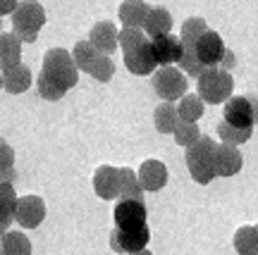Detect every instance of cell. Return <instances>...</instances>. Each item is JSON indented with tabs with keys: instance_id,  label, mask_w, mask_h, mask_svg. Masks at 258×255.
<instances>
[{
	"instance_id": "8992f818",
	"label": "cell",
	"mask_w": 258,
	"mask_h": 255,
	"mask_svg": "<svg viewBox=\"0 0 258 255\" xmlns=\"http://www.w3.org/2000/svg\"><path fill=\"white\" fill-rule=\"evenodd\" d=\"M222 122L237 129H253L258 122V103L249 96H232L222 108Z\"/></svg>"
},
{
	"instance_id": "9a60e30c",
	"label": "cell",
	"mask_w": 258,
	"mask_h": 255,
	"mask_svg": "<svg viewBox=\"0 0 258 255\" xmlns=\"http://www.w3.org/2000/svg\"><path fill=\"white\" fill-rule=\"evenodd\" d=\"M139 184L144 191H160L167 184V167L160 160L151 157V160H144L141 167H139Z\"/></svg>"
},
{
	"instance_id": "7a4b0ae2",
	"label": "cell",
	"mask_w": 258,
	"mask_h": 255,
	"mask_svg": "<svg viewBox=\"0 0 258 255\" xmlns=\"http://www.w3.org/2000/svg\"><path fill=\"white\" fill-rule=\"evenodd\" d=\"M46 24V10L38 0H19L17 10L12 12V34L22 43H34L38 31Z\"/></svg>"
},
{
	"instance_id": "4fadbf2b",
	"label": "cell",
	"mask_w": 258,
	"mask_h": 255,
	"mask_svg": "<svg viewBox=\"0 0 258 255\" xmlns=\"http://www.w3.org/2000/svg\"><path fill=\"white\" fill-rule=\"evenodd\" d=\"M93 191L103 201L120 198V169L112 164H101L93 172Z\"/></svg>"
},
{
	"instance_id": "7c38bea8",
	"label": "cell",
	"mask_w": 258,
	"mask_h": 255,
	"mask_svg": "<svg viewBox=\"0 0 258 255\" xmlns=\"http://www.w3.org/2000/svg\"><path fill=\"white\" fill-rule=\"evenodd\" d=\"M244 157H241L239 148L227 146V143H215L213 150V169L215 177H234L241 169Z\"/></svg>"
},
{
	"instance_id": "1f68e13d",
	"label": "cell",
	"mask_w": 258,
	"mask_h": 255,
	"mask_svg": "<svg viewBox=\"0 0 258 255\" xmlns=\"http://www.w3.org/2000/svg\"><path fill=\"white\" fill-rule=\"evenodd\" d=\"M146 41H148V36L144 34V29H122L120 34H117V43H120L122 53L141 46V43H146Z\"/></svg>"
},
{
	"instance_id": "836d02e7",
	"label": "cell",
	"mask_w": 258,
	"mask_h": 255,
	"mask_svg": "<svg viewBox=\"0 0 258 255\" xmlns=\"http://www.w3.org/2000/svg\"><path fill=\"white\" fill-rule=\"evenodd\" d=\"M19 0H0V19L5 17V15H12L15 10H17Z\"/></svg>"
},
{
	"instance_id": "30bf717a",
	"label": "cell",
	"mask_w": 258,
	"mask_h": 255,
	"mask_svg": "<svg viewBox=\"0 0 258 255\" xmlns=\"http://www.w3.org/2000/svg\"><path fill=\"white\" fill-rule=\"evenodd\" d=\"M46 219V203L41 196H22L15 210V222L24 229H36Z\"/></svg>"
},
{
	"instance_id": "8d00e7d4",
	"label": "cell",
	"mask_w": 258,
	"mask_h": 255,
	"mask_svg": "<svg viewBox=\"0 0 258 255\" xmlns=\"http://www.w3.org/2000/svg\"><path fill=\"white\" fill-rule=\"evenodd\" d=\"M0 89H3V74H0Z\"/></svg>"
},
{
	"instance_id": "d6986e66",
	"label": "cell",
	"mask_w": 258,
	"mask_h": 255,
	"mask_svg": "<svg viewBox=\"0 0 258 255\" xmlns=\"http://www.w3.org/2000/svg\"><path fill=\"white\" fill-rule=\"evenodd\" d=\"M151 5H146L144 0H124L120 5V22L124 29H144V22L148 17Z\"/></svg>"
},
{
	"instance_id": "3957f363",
	"label": "cell",
	"mask_w": 258,
	"mask_h": 255,
	"mask_svg": "<svg viewBox=\"0 0 258 255\" xmlns=\"http://www.w3.org/2000/svg\"><path fill=\"white\" fill-rule=\"evenodd\" d=\"M199 98L203 103H227L232 98V89H234V79L227 69L222 67H206L199 76Z\"/></svg>"
},
{
	"instance_id": "7402d4cb",
	"label": "cell",
	"mask_w": 258,
	"mask_h": 255,
	"mask_svg": "<svg viewBox=\"0 0 258 255\" xmlns=\"http://www.w3.org/2000/svg\"><path fill=\"white\" fill-rule=\"evenodd\" d=\"M120 201H144V189L134 169L120 167Z\"/></svg>"
},
{
	"instance_id": "74e56055",
	"label": "cell",
	"mask_w": 258,
	"mask_h": 255,
	"mask_svg": "<svg viewBox=\"0 0 258 255\" xmlns=\"http://www.w3.org/2000/svg\"><path fill=\"white\" fill-rule=\"evenodd\" d=\"M0 29H3V19H0ZM0 34H3V31H0Z\"/></svg>"
},
{
	"instance_id": "ac0fdd59",
	"label": "cell",
	"mask_w": 258,
	"mask_h": 255,
	"mask_svg": "<svg viewBox=\"0 0 258 255\" xmlns=\"http://www.w3.org/2000/svg\"><path fill=\"white\" fill-rule=\"evenodd\" d=\"M3 89L12 96H19V93L29 91V86H31V69L24 67V64H15V67H10V69H3Z\"/></svg>"
},
{
	"instance_id": "4316f807",
	"label": "cell",
	"mask_w": 258,
	"mask_h": 255,
	"mask_svg": "<svg viewBox=\"0 0 258 255\" xmlns=\"http://www.w3.org/2000/svg\"><path fill=\"white\" fill-rule=\"evenodd\" d=\"M203 101L199 98V93H186L184 98L177 105V117L179 122H196L203 117Z\"/></svg>"
},
{
	"instance_id": "d4e9b609",
	"label": "cell",
	"mask_w": 258,
	"mask_h": 255,
	"mask_svg": "<svg viewBox=\"0 0 258 255\" xmlns=\"http://www.w3.org/2000/svg\"><path fill=\"white\" fill-rule=\"evenodd\" d=\"M232 243H234V250L239 255H258V231L256 227H239L234 231V238H232Z\"/></svg>"
},
{
	"instance_id": "cb8c5ba5",
	"label": "cell",
	"mask_w": 258,
	"mask_h": 255,
	"mask_svg": "<svg viewBox=\"0 0 258 255\" xmlns=\"http://www.w3.org/2000/svg\"><path fill=\"white\" fill-rule=\"evenodd\" d=\"M208 31V24H206V19L201 17H189L182 24V29H179V41H182V46H184V50H194V46L199 43V38L203 36Z\"/></svg>"
},
{
	"instance_id": "44dd1931",
	"label": "cell",
	"mask_w": 258,
	"mask_h": 255,
	"mask_svg": "<svg viewBox=\"0 0 258 255\" xmlns=\"http://www.w3.org/2000/svg\"><path fill=\"white\" fill-rule=\"evenodd\" d=\"M22 64V41L15 34H0V72Z\"/></svg>"
},
{
	"instance_id": "277c9868",
	"label": "cell",
	"mask_w": 258,
	"mask_h": 255,
	"mask_svg": "<svg viewBox=\"0 0 258 255\" xmlns=\"http://www.w3.org/2000/svg\"><path fill=\"white\" fill-rule=\"evenodd\" d=\"M213 150H215V141L211 136H201L194 146L186 148V169L191 174L196 184H211L215 179V169H213Z\"/></svg>"
},
{
	"instance_id": "ba28073f",
	"label": "cell",
	"mask_w": 258,
	"mask_h": 255,
	"mask_svg": "<svg viewBox=\"0 0 258 255\" xmlns=\"http://www.w3.org/2000/svg\"><path fill=\"white\" fill-rule=\"evenodd\" d=\"M194 53H196V60H199L203 67H220L222 60H225L227 48H225V41L220 38V34L208 29V31L199 38V43L194 46Z\"/></svg>"
},
{
	"instance_id": "5bb4252c",
	"label": "cell",
	"mask_w": 258,
	"mask_h": 255,
	"mask_svg": "<svg viewBox=\"0 0 258 255\" xmlns=\"http://www.w3.org/2000/svg\"><path fill=\"white\" fill-rule=\"evenodd\" d=\"M124 64H127L129 72L137 74V76H146V74L156 72L158 64L156 57H153V50H151V41L132 48V50H124Z\"/></svg>"
},
{
	"instance_id": "83f0119b",
	"label": "cell",
	"mask_w": 258,
	"mask_h": 255,
	"mask_svg": "<svg viewBox=\"0 0 258 255\" xmlns=\"http://www.w3.org/2000/svg\"><path fill=\"white\" fill-rule=\"evenodd\" d=\"M98 50L89 43V41H79L77 46H74V50H72V60H74V64H77V69L79 72H91V67H93V62L98 60Z\"/></svg>"
},
{
	"instance_id": "e0dca14e",
	"label": "cell",
	"mask_w": 258,
	"mask_h": 255,
	"mask_svg": "<svg viewBox=\"0 0 258 255\" xmlns=\"http://www.w3.org/2000/svg\"><path fill=\"white\" fill-rule=\"evenodd\" d=\"M170 29H172V15H170L165 8L158 5V8L148 10V17H146V22H144V34L148 36V41L167 36Z\"/></svg>"
},
{
	"instance_id": "9c48e42d",
	"label": "cell",
	"mask_w": 258,
	"mask_h": 255,
	"mask_svg": "<svg viewBox=\"0 0 258 255\" xmlns=\"http://www.w3.org/2000/svg\"><path fill=\"white\" fill-rule=\"evenodd\" d=\"M146 205L144 201H117L112 210L115 229H141L146 227Z\"/></svg>"
},
{
	"instance_id": "d590c367",
	"label": "cell",
	"mask_w": 258,
	"mask_h": 255,
	"mask_svg": "<svg viewBox=\"0 0 258 255\" xmlns=\"http://www.w3.org/2000/svg\"><path fill=\"white\" fill-rule=\"evenodd\" d=\"M132 255H153V253H151V250H146V248H144V250H139V253H132Z\"/></svg>"
},
{
	"instance_id": "2e32d148",
	"label": "cell",
	"mask_w": 258,
	"mask_h": 255,
	"mask_svg": "<svg viewBox=\"0 0 258 255\" xmlns=\"http://www.w3.org/2000/svg\"><path fill=\"white\" fill-rule=\"evenodd\" d=\"M117 29H115V24L112 22H96L91 29V34H89V43H91L96 50L101 55H108L110 57L115 50H117Z\"/></svg>"
},
{
	"instance_id": "8fae6325",
	"label": "cell",
	"mask_w": 258,
	"mask_h": 255,
	"mask_svg": "<svg viewBox=\"0 0 258 255\" xmlns=\"http://www.w3.org/2000/svg\"><path fill=\"white\" fill-rule=\"evenodd\" d=\"M151 50H153V57H156L158 67L179 64L182 55H184V46H182L179 36H175V34H167V36L153 38V41H151Z\"/></svg>"
},
{
	"instance_id": "ffe728a7",
	"label": "cell",
	"mask_w": 258,
	"mask_h": 255,
	"mask_svg": "<svg viewBox=\"0 0 258 255\" xmlns=\"http://www.w3.org/2000/svg\"><path fill=\"white\" fill-rule=\"evenodd\" d=\"M19 196L12 184H0V236L10 231V224L15 222Z\"/></svg>"
},
{
	"instance_id": "6da1fadb",
	"label": "cell",
	"mask_w": 258,
	"mask_h": 255,
	"mask_svg": "<svg viewBox=\"0 0 258 255\" xmlns=\"http://www.w3.org/2000/svg\"><path fill=\"white\" fill-rule=\"evenodd\" d=\"M79 81V69L72 60V53L64 48H50L43 57V69L38 74V96L46 101H60L64 93Z\"/></svg>"
},
{
	"instance_id": "52a82bcc",
	"label": "cell",
	"mask_w": 258,
	"mask_h": 255,
	"mask_svg": "<svg viewBox=\"0 0 258 255\" xmlns=\"http://www.w3.org/2000/svg\"><path fill=\"white\" fill-rule=\"evenodd\" d=\"M148 241H151V231H148V227L112 229L110 231V248L115 250V253H122V255H132V253L144 250Z\"/></svg>"
},
{
	"instance_id": "484cf974",
	"label": "cell",
	"mask_w": 258,
	"mask_h": 255,
	"mask_svg": "<svg viewBox=\"0 0 258 255\" xmlns=\"http://www.w3.org/2000/svg\"><path fill=\"white\" fill-rule=\"evenodd\" d=\"M153 124L160 134H175L177 124H179V117H177V108L172 103H163L158 105L156 112H153Z\"/></svg>"
},
{
	"instance_id": "f1b7e54d",
	"label": "cell",
	"mask_w": 258,
	"mask_h": 255,
	"mask_svg": "<svg viewBox=\"0 0 258 255\" xmlns=\"http://www.w3.org/2000/svg\"><path fill=\"white\" fill-rule=\"evenodd\" d=\"M17 177L15 169V150L8 141L0 138V184H12Z\"/></svg>"
},
{
	"instance_id": "e575fe53",
	"label": "cell",
	"mask_w": 258,
	"mask_h": 255,
	"mask_svg": "<svg viewBox=\"0 0 258 255\" xmlns=\"http://www.w3.org/2000/svg\"><path fill=\"white\" fill-rule=\"evenodd\" d=\"M232 64H234V53H232L230 48H227V53H225V60H222L220 67H222V69H227V72H230V67H232Z\"/></svg>"
},
{
	"instance_id": "f546056e",
	"label": "cell",
	"mask_w": 258,
	"mask_h": 255,
	"mask_svg": "<svg viewBox=\"0 0 258 255\" xmlns=\"http://www.w3.org/2000/svg\"><path fill=\"white\" fill-rule=\"evenodd\" d=\"M251 131L253 129H237V127H230L227 122H220L218 124V136L222 138V143H227V146H239V143H246L251 138Z\"/></svg>"
},
{
	"instance_id": "d6a6232c",
	"label": "cell",
	"mask_w": 258,
	"mask_h": 255,
	"mask_svg": "<svg viewBox=\"0 0 258 255\" xmlns=\"http://www.w3.org/2000/svg\"><path fill=\"white\" fill-rule=\"evenodd\" d=\"M96 79V81H110L112 79V74H115V64H112V60L108 57V55H98V60L93 62L91 67V72H89Z\"/></svg>"
},
{
	"instance_id": "603a6c76",
	"label": "cell",
	"mask_w": 258,
	"mask_h": 255,
	"mask_svg": "<svg viewBox=\"0 0 258 255\" xmlns=\"http://www.w3.org/2000/svg\"><path fill=\"white\" fill-rule=\"evenodd\" d=\"M0 255H31V241L22 231H8L0 236Z\"/></svg>"
},
{
	"instance_id": "5b68a950",
	"label": "cell",
	"mask_w": 258,
	"mask_h": 255,
	"mask_svg": "<svg viewBox=\"0 0 258 255\" xmlns=\"http://www.w3.org/2000/svg\"><path fill=\"white\" fill-rule=\"evenodd\" d=\"M186 74L179 67H158L153 72V91L165 103L182 101L186 96Z\"/></svg>"
},
{
	"instance_id": "4dcf8cb0",
	"label": "cell",
	"mask_w": 258,
	"mask_h": 255,
	"mask_svg": "<svg viewBox=\"0 0 258 255\" xmlns=\"http://www.w3.org/2000/svg\"><path fill=\"white\" fill-rule=\"evenodd\" d=\"M201 138V131H199V127L194 124V122H179L175 129V141L179 143V146H194L196 141Z\"/></svg>"
},
{
	"instance_id": "f35d334b",
	"label": "cell",
	"mask_w": 258,
	"mask_h": 255,
	"mask_svg": "<svg viewBox=\"0 0 258 255\" xmlns=\"http://www.w3.org/2000/svg\"><path fill=\"white\" fill-rule=\"evenodd\" d=\"M256 231H258V224H256Z\"/></svg>"
}]
</instances>
